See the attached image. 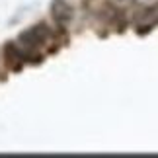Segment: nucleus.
<instances>
[{
	"mask_svg": "<svg viewBox=\"0 0 158 158\" xmlns=\"http://www.w3.org/2000/svg\"><path fill=\"white\" fill-rule=\"evenodd\" d=\"M4 64L8 66L10 70H20L23 64V57H22V49H20V43H16V41H10V43L4 45Z\"/></svg>",
	"mask_w": 158,
	"mask_h": 158,
	"instance_id": "f03ea898",
	"label": "nucleus"
},
{
	"mask_svg": "<svg viewBox=\"0 0 158 158\" xmlns=\"http://www.w3.org/2000/svg\"><path fill=\"white\" fill-rule=\"evenodd\" d=\"M115 2H131V0H115Z\"/></svg>",
	"mask_w": 158,
	"mask_h": 158,
	"instance_id": "7ed1b4c3",
	"label": "nucleus"
},
{
	"mask_svg": "<svg viewBox=\"0 0 158 158\" xmlns=\"http://www.w3.org/2000/svg\"><path fill=\"white\" fill-rule=\"evenodd\" d=\"M74 16V8L66 2V0H55L51 4V18L57 26H63V27H69V23Z\"/></svg>",
	"mask_w": 158,
	"mask_h": 158,
	"instance_id": "f257e3e1",
	"label": "nucleus"
}]
</instances>
